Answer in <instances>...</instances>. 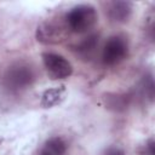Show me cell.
Segmentation results:
<instances>
[{"mask_svg":"<svg viewBox=\"0 0 155 155\" xmlns=\"http://www.w3.org/2000/svg\"><path fill=\"white\" fill-rule=\"evenodd\" d=\"M35 80L34 70L24 63H16L8 67L5 73L4 82L5 86L13 92L28 88Z\"/></svg>","mask_w":155,"mask_h":155,"instance_id":"cell-2","label":"cell"},{"mask_svg":"<svg viewBox=\"0 0 155 155\" xmlns=\"http://www.w3.org/2000/svg\"><path fill=\"white\" fill-rule=\"evenodd\" d=\"M63 98H64V88L63 87L51 88V90H47L44 93L41 104L45 108H50V107H53V105L59 104Z\"/></svg>","mask_w":155,"mask_h":155,"instance_id":"cell-7","label":"cell"},{"mask_svg":"<svg viewBox=\"0 0 155 155\" xmlns=\"http://www.w3.org/2000/svg\"><path fill=\"white\" fill-rule=\"evenodd\" d=\"M64 36L63 29L58 27L57 24L53 23H44L40 27H38L36 31V38L39 41L45 42V44H52L62 40Z\"/></svg>","mask_w":155,"mask_h":155,"instance_id":"cell-5","label":"cell"},{"mask_svg":"<svg viewBox=\"0 0 155 155\" xmlns=\"http://www.w3.org/2000/svg\"><path fill=\"white\" fill-rule=\"evenodd\" d=\"M41 155H47V154H44V153H42V154H41Z\"/></svg>","mask_w":155,"mask_h":155,"instance_id":"cell-12","label":"cell"},{"mask_svg":"<svg viewBox=\"0 0 155 155\" xmlns=\"http://www.w3.org/2000/svg\"><path fill=\"white\" fill-rule=\"evenodd\" d=\"M103 155H125L124 150L117 148V147H109L108 149L104 150Z\"/></svg>","mask_w":155,"mask_h":155,"instance_id":"cell-11","label":"cell"},{"mask_svg":"<svg viewBox=\"0 0 155 155\" xmlns=\"http://www.w3.org/2000/svg\"><path fill=\"white\" fill-rule=\"evenodd\" d=\"M67 150V144L59 137H53L48 139L44 148V154L47 155H64Z\"/></svg>","mask_w":155,"mask_h":155,"instance_id":"cell-8","label":"cell"},{"mask_svg":"<svg viewBox=\"0 0 155 155\" xmlns=\"http://www.w3.org/2000/svg\"><path fill=\"white\" fill-rule=\"evenodd\" d=\"M44 67L47 74L52 79H65L73 73V65L63 56L53 52H46L42 54Z\"/></svg>","mask_w":155,"mask_h":155,"instance_id":"cell-3","label":"cell"},{"mask_svg":"<svg viewBox=\"0 0 155 155\" xmlns=\"http://www.w3.org/2000/svg\"><path fill=\"white\" fill-rule=\"evenodd\" d=\"M97 12L96 8L91 5H78L70 8V11L65 16L67 29L82 34L88 31L97 22Z\"/></svg>","mask_w":155,"mask_h":155,"instance_id":"cell-1","label":"cell"},{"mask_svg":"<svg viewBox=\"0 0 155 155\" xmlns=\"http://www.w3.org/2000/svg\"><path fill=\"white\" fill-rule=\"evenodd\" d=\"M142 155H155L154 140H153V139H150V140L145 144V147H144V149H143V151H142Z\"/></svg>","mask_w":155,"mask_h":155,"instance_id":"cell-10","label":"cell"},{"mask_svg":"<svg viewBox=\"0 0 155 155\" xmlns=\"http://www.w3.org/2000/svg\"><path fill=\"white\" fill-rule=\"evenodd\" d=\"M128 52L127 41L121 36H111L103 47L102 59L107 65H114L124 61Z\"/></svg>","mask_w":155,"mask_h":155,"instance_id":"cell-4","label":"cell"},{"mask_svg":"<svg viewBox=\"0 0 155 155\" xmlns=\"http://www.w3.org/2000/svg\"><path fill=\"white\" fill-rule=\"evenodd\" d=\"M97 45H98V36L97 35H90L84 41H81L80 45H78L76 50L81 54L88 56V54H91L94 51V48H96Z\"/></svg>","mask_w":155,"mask_h":155,"instance_id":"cell-9","label":"cell"},{"mask_svg":"<svg viewBox=\"0 0 155 155\" xmlns=\"http://www.w3.org/2000/svg\"><path fill=\"white\" fill-rule=\"evenodd\" d=\"M132 12V5L128 1H113L108 7V16L111 21L121 23L126 22Z\"/></svg>","mask_w":155,"mask_h":155,"instance_id":"cell-6","label":"cell"}]
</instances>
